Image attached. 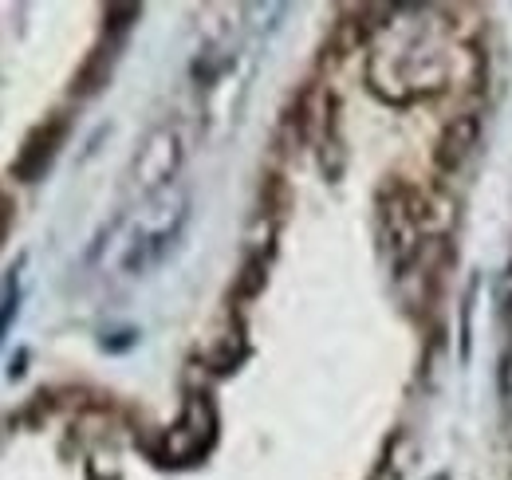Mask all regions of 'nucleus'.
Returning <instances> with one entry per match:
<instances>
[{
	"instance_id": "nucleus-5",
	"label": "nucleus",
	"mask_w": 512,
	"mask_h": 480,
	"mask_svg": "<svg viewBox=\"0 0 512 480\" xmlns=\"http://www.w3.org/2000/svg\"><path fill=\"white\" fill-rule=\"evenodd\" d=\"M477 138H481V122H477V115H461V119H453L446 130H442V138H438V166H442V170H461V166L469 162Z\"/></svg>"
},
{
	"instance_id": "nucleus-2",
	"label": "nucleus",
	"mask_w": 512,
	"mask_h": 480,
	"mask_svg": "<svg viewBox=\"0 0 512 480\" xmlns=\"http://www.w3.org/2000/svg\"><path fill=\"white\" fill-rule=\"evenodd\" d=\"M182 162H186V134L178 130V122H162L142 138V146L130 162V181L138 193L158 197L174 185Z\"/></svg>"
},
{
	"instance_id": "nucleus-6",
	"label": "nucleus",
	"mask_w": 512,
	"mask_h": 480,
	"mask_svg": "<svg viewBox=\"0 0 512 480\" xmlns=\"http://www.w3.org/2000/svg\"><path fill=\"white\" fill-rule=\"evenodd\" d=\"M12 315H16V284H8V292L0 296V339H4V331L12 323Z\"/></svg>"
},
{
	"instance_id": "nucleus-3",
	"label": "nucleus",
	"mask_w": 512,
	"mask_h": 480,
	"mask_svg": "<svg viewBox=\"0 0 512 480\" xmlns=\"http://www.w3.org/2000/svg\"><path fill=\"white\" fill-rule=\"evenodd\" d=\"M213 425H217L213 406L205 398H190L182 421L166 433V457L170 461H193V457H201L209 449V441H213Z\"/></svg>"
},
{
	"instance_id": "nucleus-1",
	"label": "nucleus",
	"mask_w": 512,
	"mask_h": 480,
	"mask_svg": "<svg viewBox=\"0 0 512 480\" xmlns=\"http://www.w3.org/2000/svg\"><path fill=\"white\" fill-rule=\"evenodd\" d=\"M371 87L390 103H414L422 95L442 91L449 79L446 44L430 32V24H414V32L371 56Z\"/></svg>"
},
{
	"instance_id": "nucleus-9",
	"label": "nucleus",
	"mask_w": 512,
	"mask_h": 480,
	"mask_svg": "<svg viewBox=\"0 0 512 480\" xmlns=\"http://www.w3.org/2000/svg\"><path fill=\"white\" fill-rule=\"evenodd\" d=\"M505 292H509V300H512V264H509V272H505Z\"/></svg>"
},
{
	"instance_id": "nucleus-8",
	"label": "nucleus",
	"mask_w": 512,
	"mask_h": 480,
	"mask_svg": "<svg viewBox=\"0 0 512 480\" xmlns=\"http://www.w3.org/2000/svg\"><path fill=\"white\" fill-rule=\"evenodd\" d=\"M501 390L512 398V355L505 359V366H501Z\"/></svg>"
},
{
	"instance_id": "nucleus-7",
	"label": "nucleus",
	"mask_w": 512,
	"mask_h": 480,
	"mask_svg": "<svg viewBox=\"0 0 512 480\" xmlns=\"http://www.w3.org/2000/svg\"><path fill=\"white\" fill-rule=\"evenodd\" d=\"M8 225H12V197L0 193V244H4V237H8Z\"/></svg>"
},
{
	"instance_id": "nucleus-4",
	"label": "nucleus",
	"mask_w": 512,
	"mask_h": 480,
	"mask_svg": "<svg viewBox=\"0 0 512 480\" xmlns=\"http://www.w3.org/2000/svg\"><path fill=\"white\" fill-rule=\"evenodd\" d=\"M64 130H67L64 115L40 122V126L28 134V142H24L20 158H16V178L20 181L44 178V170L52 166V158H56V150H60V142H64Z\"/></svg>"
}]
</instances>
